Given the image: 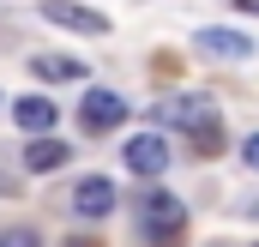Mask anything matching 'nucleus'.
I'll return each instance as SVG.
<instances>
[{
	"instance_id": "5",
	"label": "nucleus",
	"mask_w": 259,
	"mask_h": 247,
	"mask_svg": "<svg viewBox=\"0 0 259 247\" xmlns=\"http://www.w3.org/2000/svg\"><path fill=\"white\" fill-rule=\"evenodd\" d=\"M72 211H78V217H91V223H103V217L115 211V181H103V175H84V181L72 187Z\"/></svg>"
},
{
	"instance_id": "9",
	"label": "nucleus",
	"mask_w": 259,
	"mask_h": 247,
	"mask_svg": "<svg viewBox=\"0 0 259 247\" xmlns=\"http://www.w3.org/2000/svg\"><path fill=\"white\" fill-rule=\"evenodd\" d=\"M12 121L24 127V133H49V127H55V103H49V97H18V103H12Z\"/></svg>"
},
{
	"instance_id": "10",
	"label": "nucleus",
	"mask_w": 259,
	"mask_h": 247,
	"mask_svg": "<svg viewBox=\"0 0 259 247\" xmlns=\"http://www.w3.org/2000/svg\"><path fill=\"white\" fill-rule=\"evenodd\" d=\"M30 72L49 78V85H66V78H84V61H72V55H36Z\"/></svg>"
},
{
	"instance_id": "2",
	"label": "nucleus",
	"mask_w": 259,
	"mask_h": 247,
	"mask_svg": "<svg viewBox=\"0 0 259 247\" xmlns=\"http://www.w3.org/2000/svg\"><path fill=\"white\" fill-rule=\"evenodd\" d=\"M42 18L61 24V30H78V36H103L109 30V18L97 6H78V0H42Z\"/></svg>"
},
{
	"instance_id": "12",
	"label": "nucleus",
	"mask_w": 259,
	"mask_h": 247,
	"mask_svg": "<svg viewBox=\"0 0 259 247\" xmlns=\"http://www.w3.org/2000/svg\"><path fill=\"white\" fill-rule=\"evenodd\" d=\"M0 247H42V235H36V229H6Z\"/></svg>"
},
{
	"instance_id": "13",
	"label": "nucleus",
	"mask_w": 259,
	"mask_h": 247,
	"mask_svg": "<svg viewBox=\"0 0 259 247\" xmlns=\"http://www.w3.org/2000/svg\"><path fill=\"white\" fill-rule=\"evenodd\" d=\"M241 163H247V169H259V133L247 139V145H241Z\"/></svg>"
},
{
	"instance_id": "6",
	"label": "nucleus",
	"mask_w": 259,
	"mask_h": 247,
	"mask_svg": "<svg viewBox=\"0 0 259 247\" xmlns=\"http://www.w3.org/2000/svg\"><path fill=\"white\" fill-rule=\"evenodd\" d=\"M193 49L199 55H217V61H247V55H253V43H247L241 30H223V24H205L193 36Z\"/></svg>"
},
{
	"instance_id": "4",
	"label": "nucleus",
	"mask_w": 259,
	"mask_h": 247,
	"mask_svg": "<svg viewBox=\"0 0 259 247\" xmlns=\"http://www.w3.org/2000/svg\"><path fill=\"white\" fill-rule=\"evenodd\" d=\"M127 169H133V175H163V169H169L163 133H133V139H127Z\"/></svg>"
},
{
	"instance_id": "3",
	"label": "nucleus",
	"mask_w": 259,
	"mask_h": 247,
	"mask_svg": "<svg viewBox=\"0 0 259 247\" xmlns=\"http://www.w3.org/2000/svg\"><path fill=\"white\" fill-rule=\"evenodd\" d=\"M121 115H127V103L115 91H84V103H78V127L84 133H115Z\"/></svg>"
},
{
	"instance_id": "7",
	"label": "nucleus",
	"mask_w": 259,
	"mask_h": 247,
	"mask_svg": "<svg viewBox=\"0 0 259 247\" xmlns=\"http://www.w3.org/2000/svg\"><path fill=\"white\" fill-rule=\"evenodd\" d=\"M163 121L169 127H211L217 121V103H211V97H175V103H163Z\"/></svg>"
},
{
	"instance_id": "11",
	"label": "nucleus",
	"mask_w": 259,
	"mask_h": 247,
	"mask_svg": "<svg viewBox=\"0 0 259 247\" xmlns=\"http://www.w3.org/2000/svg\"><path fill=\"white\" fill-rule=\"evenodd\" d=\"M193 151H199V157H217V151H223V127H217V121L193 127Z\"/></svg>"
},
{
	"instance_id": "8",
	"label": "nucleus",
	"mask_w": 259,
	"mask_h": 247,
	"mask_svg": "<svg viewBox=\"0 0 259 247\" xmlns=\"http://www.w3.org/2000/svg\"><path fill=\"white\" fill-rule=\"evenodd\" d=\"M24 169H30V175H55V169H66V145H61V139H49V133H30Z\"/></svg>"
},
{
	"instance_id": "1",
	"label": "nucleus",
	"mask_w": 259,
	"mask_h": 247,
	"mask_svg": "<svg viewBox=\"0 0 259 247\" xmlns=\"http://www.w3.org/2000/svg\"><path fill=\"white\" fill-rule=\"evenodd\" d=\"M139 229L151 235V247H181V235H187V205L175 193H151L139 205Z\"/></svg>"
}]
</instances>
